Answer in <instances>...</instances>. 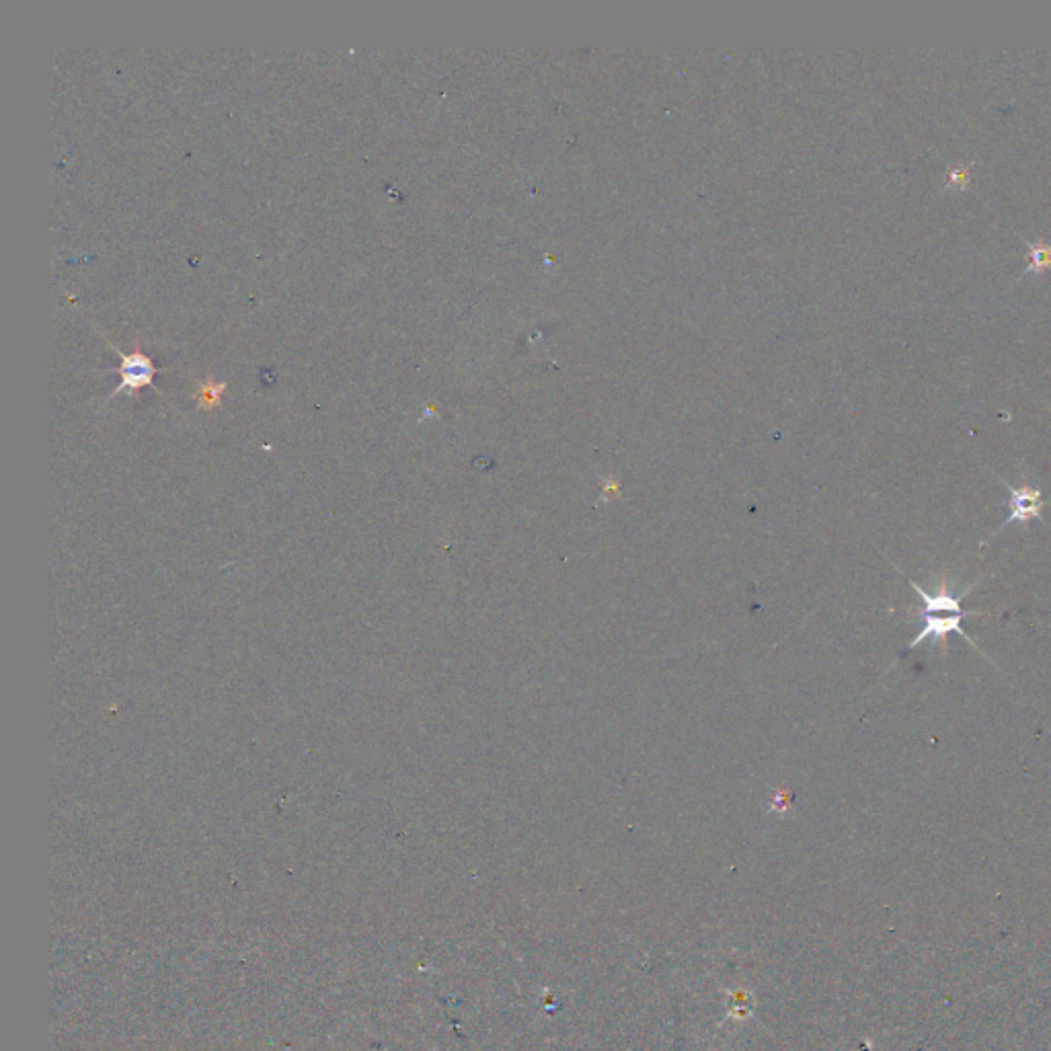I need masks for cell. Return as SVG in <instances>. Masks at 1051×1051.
<instances>
[{
	"label": "cell",
	"mask_w": 1051,
	"mask_h": 1051,
	"mask_svg": "<svg viewBox=\"0 0 1051 1051\" xmlns=\"http://www.w3.org/2000/svg\"><path fill=\"white\" fill-rule=\"evenodd\" d=\"M963 618H965V616H961V614H951V616H924V629H922V633H918L916 639L910 643V649L918 647V645L924 643L926 639H934V641H939V643H941L943 653H945V651H947V639H949L951 633L961 635L965 641H969L973 647L978 649V645L973 643V639H971L967 633H963V629H961V620H963Z\"/></svg>",
	"instance_id": "cell-4"
},
{
	"label": "cell",
	"mask_w": 1051,
	"mask_h": 1051,
	"mask_svg": "<svg viewBox=\"0 0 1051 1051\" xmlns=\"http://www.w3.org/2000/svg\"><path fill=\"white\" fill-rule=\"evenodd\" d=\"M914 592L920 596L924 608L918 610V616H930V614H937V612H951V614H961V616H976V614H982V612H965L961 608V600L973 590V586L965 588L959 596H953V592L949 590V579L943 575L941 577V583H939V592L937 594H928L924 592L916 581H910Z\"/></svg>",
	"instance_id": "cell-3"
},
{
	"label": "cell",
	"mask_w": 1051,
	"mask_h": 1051,
	"mask_svg": "<svg viewBox=\"0 0 1051 1051\" xmlns=\"http://www.w3.org/2000/svg\"><path fill=\"white\" fill-rule=\"evenodd\" d=\"M947 181H949V185H953V187H965V185L969 183V173H967V169H963V167H953V169L949 171V179H947Z\"/></svg>",
	"instance_id": "cell-7"
},
{
	"label": "cell",
	"mask_w": 1051,
	"mask_h": 1051,
	"mask_svg": "<svg viewBox=\"0 0 1051 1051\" xmlns=\"http://www.w3.org/2000/svg\"><path fill=\"white\" fill-rule=\"evenodd\" d=\"M1029 247V267L1025 274H1041V271L1045 269H1051V245H1047L1045 241H1035V243H1027Z\"/></svg>",
	"instance_id": "cell-5"
},
{
	"label": "cell",
	"mask_w": 1051,
	"mask_h": 1051,
	"mask_svg": "<svg viewBox=\"0 0 1051 1051\" xmlns=\"http://www.w3.org/2000/svg\"><path fill=\"white\" fill-rule=\"evenodd\" d=\"M1000 481L1010 493V516L1002 522V526L996 532H1000L1002 528L1010 526L1012 522L1029 524L1031 520H1043L1041 514H1043V508H1045V501H1043L1041 489L1031 487L1029 483H1023L1019 487H1012L1002 477H1000Z\"/></svg>",
	"instance_id": "cell-2"
},
{
	"label": "cell",
	"mask_w": 1051,
	"mask_h": 1051,
	"mask_svg": "<svg viewBox=\"0 0 1051 1051\" xmlns=\"http://www.w3.org/2000/svg\"><path fill=\"white\" fill-rule=\"evenodd\" d=\"M109 347L122 358V366L118 368V374L122 376V382H120V386L113 388V393L109 395V399L122 395L124 391H138V388H142V386H152V378H154V374H157V366L152 364V360L146 354H142V352L122 354L120 349L115 347L113 343H109Z\"/></svg>",
	"instance_id": "cell-1"
},
{
	"label": "cell",
	"mask_w": 1051,
	"mask_h": 1051,
	"mask_svg": "<svg viewBox=\"0 0 1051 1051\" xmlns=\"http://www.w3.org/2000/svg\"><path fill=\"white\" fill-rule=\"evenodd\" d=\"M224 388H226V382L206 380V382L200 386V393H198L200 405H204V407H216V405H220V399H222Z\"/></svg>",
	"instance_id": "cell-6"
}]
</instances>
